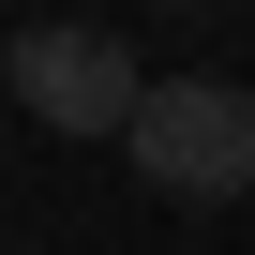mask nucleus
<instances>
[{
	"instance_id": "1",
	"label": "nucleus",
	"mask_w": 255,
	"mask_h": 255,
	"mask_svg": "<svg viewBox=\"0 0 255 255\" xmlns=\"http://www.w3.org/2000/svg\"><path fill=\"white\" fill-rule=\"evenodd\" d=\"M135 180H165V195H240L255 180V90L240 75H150V105H135Z\"/></svg>"
},
{
	"instance_id": "2",
	"label": "nucleus",
	"mask_w": 255,
	"mask_h": 255,
	"mask_svg": "<svg viewBox=\"0 0 255 255\" xmlns=\"http://www.w3.org/2000/svg\"><path fill=\"white\" fill-rule=\"evenodd\" d=\"M15 105H30V120H60V135H135V105H150V75L120 60L105 30L45 15V30H15Z\"/></svg>"
}]
</instances>
